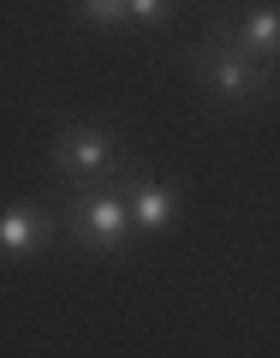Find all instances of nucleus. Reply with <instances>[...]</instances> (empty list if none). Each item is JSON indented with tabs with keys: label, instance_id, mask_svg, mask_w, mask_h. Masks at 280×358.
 <instances>
[{
	"label": "nucleus",
	"instance_id": "f257e3e1",
	"mask_svg": "<svg viewBox=\"0 0 280 358\" xmlns=\"http://www.w3.org/2000/svg\"><path fill=\"white\" fill-rule=\"evenodd\" d=\"M197 78L209 84V96L227 108H244V102H263V96H274V66L268 60H251L244 48H233L221 30H209L203 42H197Z\"/></svg>",
	"mask_w": 280,
	"mask_h": 358
},
{
	"label": "nucleus",
	"instance_id": "f03ea898",
	"mask_svg": "<svg viewBox=\"0 0 280 358\" xmlns=\"http://www.w3.org/2000/svg\"><path fill=\"white\" fill-rule=\"evenodd\" d=\"M66 233H72L84 251H119V245L131 239V192H126V179H119L114 192H84L72 197V209H66Z\"/></svg>",
	"mask_w": 280,
	"mask_h": 358
},
{
	"label": "nucleus",
	"instance_id": "7ed1b4c3",
	"mask_svg": "<svg viewBox=\"0 0 280 358\" xmlns=\"http://www.w3.org/2000/svg\"><path fill=\"white\" fill-rule=\"evenodd\" d=\"M54 167H60L66 179H108L126 162H119L114 138H108L102 126H66L60 138H54Z\"/></svg>",
	"mask_w": 280,
	"mask_h": 358
},
{
	"label": "nucleus",
	"instance_id": "20e7f679",
	"mask_svg": "<svg viewBox=\"0 0 280 358\" xmlns=\"http://www.w3.org/2000/svg\"><path fill=\"white\" fill-rule=\"evenodd\" d=\"M209 30H221V36L233 42V48H244L251 60H280V6H251V13L239 18H215Z\"/></svg>",
	"mask_w": 280,
	"mask_h": 358
},
{
	"label": "nucleus",
	"instance_id": "39448f33",
	"mask_svg": "<svg viewBox=\"0 0 280 358\" xmlns=\"http://www.w3.org/2000/svg\"><path fill=\"white\" fill-rule=\"evenodd\" d=\"M126 192H131V227H138V239H155V233H167V227H173L179 197L167 192L161 179L131 173V179H126Z\"/></svg>",
	"mask_w": 280,
	"mask_h": 358
},
{
	"label": "nucleus",
	"instance_id": "423d86ee",
	"mask_svg": "<svg viewBox=\"0 0 280 358\" xmlns=\"http://www.w3.org/2000/svg\"><path fill=\"white\" fill-rule=\"evenodd\" d=\"M48 239H54V215H48V209L6 203V215H0V251H6V257H36Z\"/></svg>",
	"mask_w": 280,
	"mask_h": 358
},
{
	"label": "nucleus",
	"instance_id": "0eeeda50",
	"mask_svg": "<svg viewBox=\"0 0 280 358\" xmlns=\"http://www.w3.org/2000/svg\"><path fill=\"white\" fill-rule=\"evenodd\" d=\"M78 18H89V24H126L131 0H78Z\"/></svg>",
	"mask_w": 280,
	"mask_h": 358
},
{
	"label": "nucleus",
	"instance_id": "6e6552de",
	"mask_svg": "<svg viewBox=\"0 0 280 358\" xmlns=\"http://www.w3.org/2000/svg\"><path fill=\"white\" fill-rule=\"evenodd\" d=\"M167 13H173V0H131V24H143V30L167 24Z\"/></svg>",
	"mask_w": 280,
	"mask_h": 358
}]
</instances>
